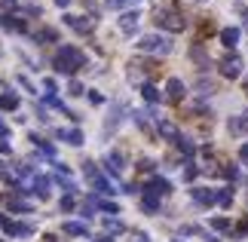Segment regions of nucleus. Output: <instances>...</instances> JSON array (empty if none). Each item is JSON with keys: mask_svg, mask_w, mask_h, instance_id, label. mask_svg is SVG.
Returning <instances> with one entry per match:
<instances>
[{"mask_svg": "<svg viewBox=\"0 0 248 242\" xmlns=\"http://www.w3.org/2000/svg\"><path fill=\"white\" fill-rule=\"evenodd\" d=\"M171 6H175L171 0H159V3L154 6V22L159 28H166V31L178 34V31H184V28H187V22H184V16H181L178 9H171Z\"/></svg>", "mask_w": 248, "mask_h": 242, "instance_id": "1", "label": "nucleus"}, {"mask_svg": "<svg viewBox=\"0 0 248 242\" xmlns=\"http://www.w3.org/2000/svg\"><path fill=\"white\" fill-rule=\"evenodd\" d=\"M80 67H86V55L77 46H59V52H55V71L71 77V74H77Z\"/></svg>", "mask_w": 248, "mask_h": 242, "instance_id": "2", "label": "nucleus"}, {"mask_svg": "<svg viewBox=\"0 0 248 242\" xmlns=\"http://www.w3.org/2000/svg\"><path fill=\"white\" fill-rule=\"evenodd\" d=\"M138 49L141 52H154V55H169L171 52V40L163 34H144L138 40Z\"/></svg>", "mask_w": 248, "mask_h": 242, "instance_id": "3", "label": "nucleus"}, {"mask_svg": "<svg viewBox=\"0 0 248 242\" xmlns=\"http://www.w3.org/2000/svg\"><path fill=\"white\" fill-rule=\"evenodd\" d=\"M217 67H221V74L227 77V80H236V77H242V59H239L236 52L224 55V59H221V65H217Z\"/></svg>", "mask_w": 248, "mask_h": 242, "instance_id": "4", "label": "nucleus"}, {"mask_svg": "<svg viewBox=\"0 0 248 242\" xmlns=\"http://www.w3.org/2000/svg\"><path fill=\"white\" fill-rule=\"evenodd\" d=\"M64 25L74 28L77 34H89L95 28V18H89V16H64Z\"/></svg>", "mask_w": 248, "mask_h": 242, "instance_id": "5", "label": "nucleus"}, {"mask_svg": "<svg viewBox=\"0 0 248 242\" xmlns=\"http://www.w3.org/2000/svg\"><path fill=\"white\" fill-rule=\"evenodd\" d=\"M190 193H193V199L199 202V206H215V202H217V193L208 190V187H193Z\"/></svg>", "mask_w": 248, "mask_h": 242, "instance_id": "6", "label": "nucleus"}, {"mask_svg": "<svg viewBox=\"0 0 248 242\" xmlns=\"http://www.w3.org/2000/svg\"><path fill=\"white\" fill-rule=\"evenodd\" d=\"M184 83H181V80H175V77H171V80L166 83V95H169V98L171 101H181V98H184Z\"/></svg>", "mask_w": 248, "mask_h": 242, "instance_id": "7", "label": "nucleus"}, {"mask_svg": "<svg viewBox=\"0 0 248 242\" xmlns=\"http://www.w3.org/2000/svg\"><path fill=\"white\" fill-rule=\"evenodd\" d=\"M147 193H154V196H166V193H171V184L166 178H154L147 184Z\"/></svg>", "mask_w": 248, "mask_h": 242, "instance_id": "8", "label": "nucleus"}, {"mask_svg": "<svg viewBox=\"0 0 248 242\" xmlns=\"http://www.w3.org/2000/svg\"><path fill=\"white\" fill-rule=\"evenodd\" d=\"M239 37H242L239 28H224V31H221V43L227 46V49H233V46L239 43Z\"/></svg>", "mask_w": 248, "mask_h": 242, "instance_id": "9", "label": "nucleus"}, {"mask_svg": "<svg viewBox=\"0 0 248 242\" xmlns=\"http://www.w3.org/2000/svg\"><path fill=\"white\" fill-rule=\"evenodd\" d=\"M120 28H123L126 34H135V31H138V13H123V16H120Z\"/></svg>", "mask_w": 248, "mask_h": 242, "instance_id": "10", "label": "nucleus"}, {"mask_svg": "<svg viewBox=\"0 0 248 242\" xmlns=\"http://www.w3.org/2000/svg\"><path fill=\"white\" fill-rule=\"evenodd\" d=\"M59 138L68 141V144H74V147H80V144H83V132H80V129H62Z\"/></svg>", "mask_w": 248, "mask_h": 242, "instance_id": "11", "label": "nucleus"}, {"mask_svg": "<svg viewBox=\"0 0 248 242\" xmlns=\"http://www.w3.org/2000/svg\"><path fill=\"white\" fill-rule=\"evenodd\" d=\"M141 95H144V98H147L150 104H159V101H163V95H159V89H156V86H150V83H144V86H141Z\"/></svg>", "mask_w": 248, "mask_h": 242, "instance_id": "12", "label": "nucleus"}, {"mask_svg": "<svg viewBox=\"0 0 248 242\" xmlns=\"http://www.w3.org/2000/svg\"><path fill=\"white\" fill-rule=\"evenodd\" d=\"M0 25H3L6 31H25V22H22V18H16V16H3V18H0Z\"/></svg>", "mask_w": 248, "mask_h": 242, "instance_id": "13", "label": "nucleus"}, {"mask_svg": "<svg viewBox=\"0 0 248 242\" xmlns=\"http://www.w3.org/2000/svg\"><path fill=\"white\" fill-rule=\"evenodd\" d=\"M159 135H163V138H171V141H178V138H181L178 129H175V123H169V120L159 123Z\"/></svg>", "mask_w": 248, "mask_h": 242, "instance_id": "14", "label": "nucleus"}, {"mask_svg": "<svg viewBox=\"0 0 248 242\" xmlns=\"http://www.w3.org/2000/svg\"><path fill=\"white\" fill-rule=\"evenodd\" d=\"M230 129H233V132H248V111H242L239 117H233Z\"/></svg>", "mask_w": 248, "mask_h": 242, "instance_id": "15", "label": "nucleus"}, {"mask_svg": "<svg viewBox=\"0 0 248 242\" xmlns=\"http://www.w3.org/2000/svg\"><path fill=\"white\" fill-rule=\"evenodd\" d=\"M108 169H110V175H120L123 172V157L120 153H108Z\"/></svg>", "mask_w": 248, "mask_h": 242, "instance_id": "16", "label": "nucleus"}, {"mask_svg": "<svg viewBox=\"0 0 248 242\" xmlns=\"http://www.w3.org/2000/svg\"><path fill=\"white\" fill-rule=\"evenodd\" d=\"M0 108H3V111H16L18 108V95H13V92L0 95Z\"/></svg>", "mask_w": 248, "mask_h": 242, "instance_id": "17", "label": "nucleus"}, {"mask_svg": "<svg viewBox=\"0 0 248 242\" xmlns=\"http://www.w3.org/2000/svg\"><path fill=\"white\" fill-rule=\"evenodd\" d=\"M190 59H196L199 65H202V67H208V55H205V49H202V46H190Z\"/></svg>", "mask_w": 248, "mask_h": 242, "instance_id": "18", "label": "nucleus"}, {"mask_svg": "<svg viewBox=\"0 0 248 242\" xmlns=\"http://www.w3.org/2000/svg\"><path fill=\"white\" fill-rule=\"evenodd\" d=\"M64 233H71V236H86V224H80V221H68V224H64Z\"/></svg>", "mask_w": 248, "mask_h": 242, "instance_id": "19", "label": "nucleus"}, {"mask_svg": "<svg viewBox=\"0 0 248 242\" xmlns=\"http://www.w3.org/2000/svg\"><path fill=\"white\" fill-rule=\"evenodd\" d=\"M141 206H144L147 211H156V209H159V196H154V193H144V199H141Z\"/></svg>", "mask_w": 248, "mask_h": 242, "instance_id": "20", "label": "nucleus"}, {"mask_svg": "<svg viewBox=\"0 0 248 242\" xmlns=\"http://www.w3.org/2000/svg\"><path fill=\"white\" fill-rule=\"evenodd\" d=\"M9 209H16V211H31V202H28V199H18V196H13V199H9Z\"/></svg>", "mask_w": 248, "mask_h": 242, "instance_id": "21", "label": "nucleus"}, {"mask_svg": "<svg viewBox=\"0 0 248 242\" xmlns=\"http://www.w3.org/2000/svg\"><path fill=\"white\" fill-rule=\"evenodd\" d=\"M34 37H37V40H59V34H55L52 28H43V31H37Z\"/></svg>", "mask_w": 248, "mask_h": 242, "instance_id": "22", "label": "nucleus"}, {"mask_svg": "<svg viewBox=\"0 0 248 242\" xmlns=\"http://www.w3.org/2000/svg\"><path fill=\"white\" fill-rule=\"evenodd\" d=\"M215 193H217V202H221V206H230V202H233L230 187H227V190H215Z\"/></svg>", "mask_w": 248, "mask_h": 242, "instance_id": "23", "label": "nucleus"}, {"mask_svg": "<svg viewBox=\"0 0 248 242\" xmlns=\"http://www.w3.org/2000/svg\"><path fill=\"white\" fill-rule=\"evenodd\" d=\"M178 147H181V153H184V157H190V153L196 150V144H190L187 138H178Z\"/></svg>", "mask_w": 248, "mask_h": 242, "instance_id": "24", "label": "nucleus"}, {"mask_svg": "<svg viewBox=\"0 0 248 242\" xmlns=\"http://www.w3.org/2000/svg\"><path fill=\"white\" fill-rule=\"evenodd\" d=\"M212 227H215V230H224V233H227V230H230V221H227V218H212Z\"/></svg>", "mask_w": 248, "mask_h": 242, "instance_id": "25", "label": "nucleus"}, {"mask_svg": "<svg viewBox=\"0 0 248 242\" xmlns=\"http://www.w3.org/2000/svg\"><path fill=\"white\" fill-rule=\"evenodd\" d=\"M120 230H123L120 221H104V233H120Z\"/></svg>", "mask_w": 248, "mask_h": 242, "instance_id": "26", "label": "nucleus"}, {"mask_svg": "<svg viewBox=\"0 0 248 242\" xmlns=\"http://www.w3.org/2000/svg\"><path fill=\"white\" fill-rule=\"evenodd\" d=\"M68 92H71V95H83V86H80L77 80H71V86H68Z\"/></svg>", "mask_w": 248, "mask_h": 242, "instance_id": "27", "label": "nucleus"}, {"mask_svg": "<svg viewBox=\"0 0 248 242\" xmlns=\"http://www.w3.org/2000/svg\"><path fill=\"white\" fill-rule=\"evenodd\" d=\"M71 209H74V196H71V193H68V196L62 199V211H71Z\"/></svg>", "mask_w": 248, "mask_h": 242, "instance_id": "28", "label": "nucleus"}, {"mask_svg": "<svg viewBox=\"0 0 248 242\" xmlns=\"http://www.w3.org/2000/svg\"><path fill=\"white\" fill-rule=\"evenodd\" d=\"M138 169H141V172H154V162H150V160H141Z\"/></svg>", "mask_w": 248, "mask_h": 242, "instance_id": "29", "label": "nucleus"}, {"mask_svg": "<svg viewBox=\"0 0 248 242\" xmlns=\"http://www.w3.org/2000/svg\"><path fill=\"white\" fill-rule=\"evenodd\" d=\"M89 101H92V104H101V101H104V95H98V92H89Z\"/></svg>", "mask_w": 248, "mask_h": 242, "instance_id": "30", "label": "nucleus"}, {"mask_svg": "<svg viewBox=\"0 0 248 242\" xmlns=\"http://www.w3.org/2000/svg\"><path fill=\"white\" fill-rule=\"evenodd\" d=\"M184 178H187V181H193V178H196V166H190V169L184 172Z\"/></svg>", "mask_w": 248, "mask_h": 242, "instance_id": "31", "label": "nucleus"}, {"mask_svg": "<svg viewBox=\"0 0 248 242\" xmlns=\"http://www.w3.org/2000/svg\"><path fill=\"white\" fill-rule=\"evenodd\" d=\"M3 135H6V123L0 120V138H3Z\"/></svg>", "mask_w": 248, "mask_h": 242, "instance_id": "32", "label": "nucleus"}, {"mask_svg": "<svg viewBox=\"0 0 248 242\" xmlns=\"http://www.w3.org/2000/svg\"><path fill=\"white\" fill-rule=\"evenodd\" d=\"M55 3H59V6L64 9V6H71V0H55Z\"/></svg>", "mask_w": 248, "mask_h": 242, "instance_id": "33", "label": "nucleus"}, {"mask_svg": "<svg viewBox=\"0 0 248 242\" xmlns=\"http://www.w3.org/2000/svg\"><path fill=\"white\" fill-rule=\"evenodd\" d=\"M242 157H245V160H248V141H245V144H242Z\"/></svg>", "mask_w": 248, "mask_h": 242, "instance_id": "34", "label": "nucleus"}, {"mask_svg": "<svg viewBox=\"0 0 248 242\" xmlns=\"http://www.w3.org/2000/svg\"><path fill=\"white\" fill-rule=\"evenodd\" d=\"M242 89H245V92H248V77H245V80H242Z\"/></svg>", "mask_w": 248, "mask_h": 242, "instance_id": "35", "label": "nucleus"}, {"mask_svg": "<svg viewBox=\"0 0 248 242\" xmlns=\"http://www.w3.org/2000/svg\"><path fill=\"white\" fill-rule=\"evenodd\" d=\"M196 3H205V0H196Z\"/></svg>", "mask_w": 248, "mask_h": 242, "instance_id": "36", "label": "nucleus"}, {"mask_svg": "<svg viewBox=\"0 0 248 242\" xmlns=\"http://www.w3.org/2000/svg\"><path fill=\"white\" fill-rule=\"evenodd\" d=\"M175 242H181V239H175Z\"/></svg>", "mask_w": 248, "mask_h": 242, "instance_id": "37", "label": "nucleus"}]
</instances>
